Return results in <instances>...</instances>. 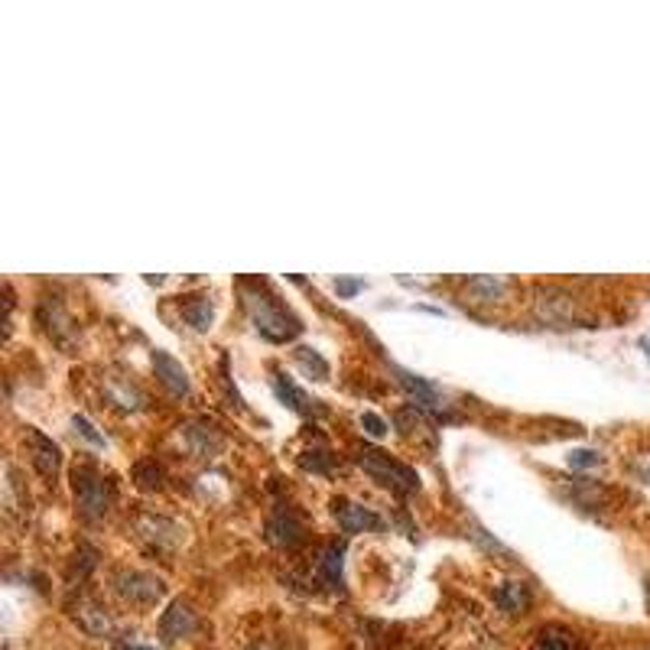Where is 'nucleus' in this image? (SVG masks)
<instances>
[{"mask_svg": "<svg viewBox=\"0 0 650 650\" xmlns=\"http://www.w3.org/2000/svg\"><path fill=\"white\" fill-rule=\"evenodd\" d=\"M241 296H244V309L251 316L254 329L267 338V342H293V338L303 332V325L286 309L277 296H270L260 290V283H241Z\"/></svg>", "mask_w": 650, "mask_h": 650, "instance_id": "f257e3e1", "label": "nucleus"}, {"mask_svg": "<svg viewBox=\"0 0 650 650\" xmlns=\"http://www.w3.org/2000/svg\"><path fill=\"white\" fill-rule=\"evenodd\" d=\"M72 488H75V504H78V511H82V517L98 520L111 511L114 485H111V478L101 475L95 465H75Z\"/></svg>", "mask_w": 650, "mask_h": 650, "instance_id": "f03ea898", "label": "nucleus"}, {"mask_svg": "<svg viewBox=\"0 0 650 650\" xmlns=\"http://www.w3.org/2000/svg\"><path fill=\"white\" fill-rule=\"evenodd\" d=\"M358 465L377 481V485L394 488L397 494H413V491H420V475H416L413 468H407L403 462L390 459V455L381 452V449H361V452H358Z\"/></svg>", "mask_w": 650, "mask_h": 650, "instance_id": "7ed1b4c3", "label": "nucleus"}, {"mask_svg": "<svg viewBox=\"0 0 650 650\" xmlns=\"http://www.w3.org/2000/svg\"><path fill=\"white\" fill-rule=\"evenodd\" d=\"M267 540L280 550H296L306 540V524L290 504H277V511L267 520Z\"/></svg>", "mask_w": 650, "mask_h": 650, "instance_id": "20e7f679", "label": "nucleus"}, {"mask_svg": "<svg viewBox=\"0 0 650 650\" xmlns=\"http://www.w3.org/2000/svg\"><path fill=\"white\" fill-rule=\"evenodd\" d=\"M114 589L130 605H153L156 598H163V582L156 576H150V572H137V569L117 572Z\"/></svg>", "mask_w": 650, "mask_h": 650, "instance_id": "39448f33", "label": "nucleus"}, {"mask_svg": "<svg viewBox=\"0 0 650 650\" xmlns=\"http://www.w3.org/2000/svg\"><path fill=\"white\" fill-rule=\"evenodd\" d=\"M182 439H186V446L192 455H199V459H212L221 449H225V436H221V429L208 420H192L182 426Z\"/></svg>", "mask_w": 650, "mask_h": 650, "instance_id": "423d86ee", "label": "nucleus"}, {"mask_svg": "<svg viewBox=\"0 0 650 650\" xmlns=\"http://www.w3.org/2000/svg\"><path fill=\"white\" fill-rule=\"evenodd\" d=\"M335 520H338V527H342L345 533H364V530H381L384 527V520L377 517L371 507H364V504H355V501H335Z\"/></svg>", "mask_w": 650, "mask_h": 650, "instance_id": "0eeeda50", "label": "nucleus"}, {"mask_svg": "<svg viewBox=\"0 0 650 650\" xmlns=\"http://www.w3.org/2000/svg\"><path fill=\"white\" fill-rule=\"evenodd\" d=\"M195 628H199V618H195V611L186 605V602H173L169 611L160 618V634L166 644H176L182 637H192Z\"/></svg>", "mask_w": 650, "mask_h": 650, "instance_id": "6e6552de", "label": "nucleus"}, {"mask_svg": "<svg viewBox=\"0 0 650 650\" xmlns=\"http://www.w3.org/2000/svg\"><path fill=\"white\" fill-rule=\"evenodd\" d=\"M137 533L147 537L150 543H156V550H176L182 540L179 524H173V520H166V517H153V514L137 517Z\"/></svg>", "mask_w": 650, "mask_h": 650, "instance_id": "1a4fd4ad", "label": "nucleus"}, {"mask_svg": "<svg viewBox=\"0 0 650 650\" xmlns=\"http://www.w3.org/2000/svg\"><path fill=\"white\" fill-rule=\"evenodd\" d=\"M394 374H397V381H400V387L407 390L410 394V400H413V407H420V410H442L446 403H442V394L426 381V377H416V374H410V371H400V368H394Z\"/></svg>", "mask_w": 650, "mask_h": 650, "instance_id": "9d476101", "label": "nucleus"}, {"mask_svg": "<svg viewBox=\"0 0 650 650\" xmlns=\"http://www.w3.org/2000/svg\"><path fill=\"white\" fill-rule=\"evenodd\" d=\"M153 371L173 397H186L189 394V374L173 355H166V351H153Z\"/></svg>", "mask_w": 650, "mask_h": 650, "instance_id": "9b49d317", "label": "nucleus"}, {"mask_svg": "<svg viewBox=\"0 0 650 650\" xmlns=\"http://www.w3.org/2000/svg\"><path fill=\"white\" fill-rule=\"evenodd\" d=\"M26 439H30L36 472L43 475V478H56L59 462H62V452H59L56 442H52L49 436H43V433H36V429H30V433H26Z\"/></svg>", "mask_w": 650, "mask_h": 650, "instance_id": "f8f14e48", "label": "nucleus"}, {"mask_svg": "<svg viewBox=\"0 0 650 650\" xmlns=\"http://www.w3.org/2000/svg\"><path fill=\"white\" fill-rule=\"evenodd\" d=\"M75 621L82 624V631L95 634V637L111 634V618H108V611H104L98 602H91V598H82V602L75 605Z\"/></svg>", "mask_w": 650, "mask_h": 650, "instance_id": "ddd939ff", "label": "nucleus"}, {"mask_svg": "<svg viewBox=\"0 0 650 650\" xmlns=\"http://www.w3.org/2000/svg\"><path fill=\"white\" fill-rule=\"evenodd\" d=\"M273 390H277V397H280L290 410H296V413H312V410H316V400H309L303 390H299V387L290 381V377L280 374V371H273Z\"/></svg>", "mask_w": 650, "mask_h": 650, "instance_id": "4468645a", "label": "nucleus"}, {"mask_svg": "<svg viewBox=\"0 0 650 650\" xmlns=\"http://www.w3.org/2000/svg\"><path fill=\"white\" fill-rule=\"evenodd\" d=\"M494 602H498V608L507 611V615H524L530 605V589L524 582H507L494 592Z\"/></svg>", "mask_w": 650, "mask_h": 650, "instance_id": "2eb2a0df", "label": "nucleus"}, {"mask_svg": "<svg viewBox=\"0 0 650 650\" xmlns=\"http://www.w3.org/2000/svg\"><path fill=\"white\" fill-rule=\"evenodd\" d=\"M342 556H345V546L342 543H329L322 550L319 576L329 582V589H342Z\"/></svg>", "mask_w": 650, "mask_h": 650, "instance_id": "dca6fc26", "label": "nucleus"}, {"mask_svg": "<svg viewBox=\"0 0 650 650\" xmlns=\"http://www.w3.org/2000/svg\"><path fill=\"white\" fill-rule=\"evenodd\" d=\"M182 316L189 319V325L192 329H199V332H205V329H212V303H208L205 296H192V299H186L182 303Z\"/></svg>", "mask_w": 650, "mask_h": 650, "instance_id": "f3484780", "label": "nucleus"}, {"mask_svg": "<svg viewBox=\"0 0 650 650\" xmlns=\"http://www.w3.org/2000/svg\"><path fill=\"white\" fill-rule=\"evenodd\" d=\"M293 358H296L299 368H303V374L312 377V381H329V361H325L319 351H312V348H296Z\"/></svg>", "mask_w": 650, "mask_h": 650, "instance_id": "a211bd4d", "label": "nucleus"}, {"mask_svg": "<svg viewBox=\"0 0 650 650\" xmlns=\"http://www.w3.org/2000/svg\"><path fill=\"white\" fill-rule=\"evenodd\" d=\"M533 650H579V647L572 641V634L559 628H543L537 634V641H533Z\"/></svg>", "mask_w": 650, "mask_h": 650, "instance_id": "6ab92c4d", "label": "nucleus"}, {"mask_svg": "<svg viewBox=\"0 0 650 650\" xmlns=\"http://www.w3.org/2000/svg\"><path fill=\"white\" fill-rule=\"evenodd\" d=\"M108 394L111 400L117 403V407H124V410H137L143 397H140V390L134 384H127V381H111L108 384Z\"/></svg>", "mask_w": 650, "mask_h": 650, "instance_id": "aec40b11", "label": "nucleus"}, {"mask_svg": "<svg viewBox=\"0 0 650 650\" xmlns=\"http://www.w3.org/2000/svg\"><path fill=\"white\" fill-rule=\"evenodd\" d=\"M134 475H137L140 488H160V481H163V472H160V465H156V462H140L134 468Z\"/></svg>", "mask_w": 650, "mask_h": 650, "instance_id": "412c9836", "label": "nucleus"}, {"mask_svg": "<svg viewBox=\"0 0 650 650\" xmlns=\"http://www.w3.org/2000/svg\"><path fill=\"white\" fill-rule=\"evenodd\" d=\"M299 465L309 468V472H319V475H329V472H332L329 452H322V449H316V452H306L303 459H299Z\"/></svg>", "mask_w": 650, "mask_h": 650, "instance_id": "4be33fe9", "label": "nucleus"}, {"mask_svg": "<svg viewBox=\"0 0 650 650\" xmlns=\"http://www.w3.org/2000/svg\"><path fill=\"white\" fill-rule=\"evenodd\" d=\"M569 465L572 468H595V465H602V455H598L595 449H572Z\"/></svg>", "mask_w": 650, "mask_h": 650, "instance_id": "5701e85b", "label": "nucleus"}, {"mask_svg": "<svg viewBox=\"0 0 650 650\" xmlns=\"http://www.w3.org/2000/svg\"><path fill=\"white\" fill-rule=\"evenodd\" d=\"M72 426H75V433L82 436L85 442H91V446H95V449H101V446H104V436H101V433H95V426H91V423L85 420V416H75Z\"/></svg>", "mask_w": 650, "mask_h": 650, "instance_id": "b1692460", "label": "nucleus"}, {"mask_svg": "<svg viewBox=\"0 0 650 650\" xmlns=\"http://www.w3.org/2000/svg\"><path fill=\"white\" fill-rule=\"evenodd\" d=\"M358 423L364 426V433L374 436V439H381V436L387 433V423H384L377 413H361V420H358Z\"/></svg>", "mask_w": 650, "mask_h": 650, "instance_id": "393cba45", "label": "nucleus"}, {"mask_svg": "<svg viewBox=\"0 0 650 650\" xmlns=\"http://www.w3.org/2000/svg\"><path fill=\"white\" fill-rule=\"evenodd\" d=\"M361 280H335V290H338V296H355L358 290H361Z\"/></svg>", "mask_w": 650, "mask_h": 650, "instance_id": "a878e982", "label": "nucleus"}, {"mask_svg": "<svg viewBox=\"0 0 650 650\" xmlns=\"http://www.w3.org/2000/svg\"><path fill=\"white\" fill-rule=\"evenodd\" d=\"M121 650H153V647H140V644H124Z\"/></svg>", "mask_w": 650, "mask_h": 650, "instance_id": "bb28decb", "label": "nucleus"}]
</instances>
